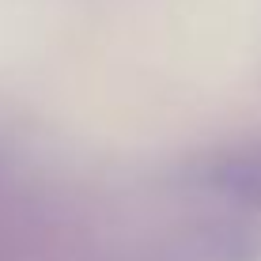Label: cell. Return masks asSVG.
Segmentation results:
<instances>
[{
  "instance_id": "1",
  "label": "cell",
  "mask_w": 261,
  "mask_h": 261,
  "mask_svg": "<svg viewBox=\"0 0 261 261\" xmlns=\"http://www.w3.org/2000/svg\"><path fill=\"white\" fill-rule=\"evenodd\" d=\"M212 186L235 201H261V155L220 163L212 174Z\"/></svg>"
}]
</instances>
